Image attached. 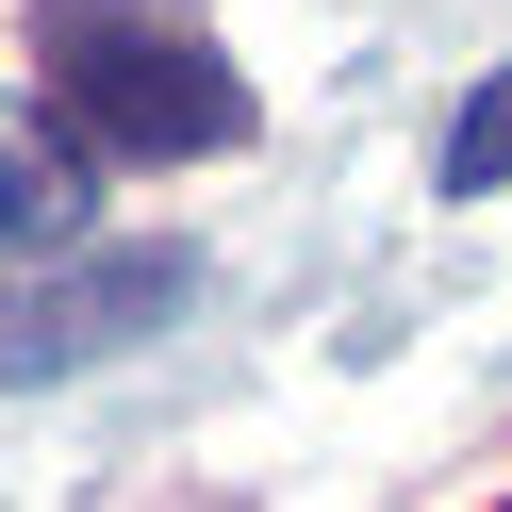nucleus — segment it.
I'll use <instances>...</instances> for the list:
<instances>
[{"instance_id":"nucleus-1","label":"nucleus","mask_w":512,"mask_h":512,"mask_svg":"<svg viewBox=\"0 0 512 512\" xmlns=\"http://www.w3.org/2000/svg\"><path fill=\"white\" fill-rule=\"evenodd\" d=\"M34 67H50L67 149H100V166H215V149H248V67L182 0H34Z\"/></svg>"},{"instance_id":"nucleus-2","label":"nucleus","mask_w":512,"mask_h":512,"mask_svg":"<svg viewBox=\"0 0 512 512\" xmlns=\"http://www.w3.org/2000/svg\"><path fill=\"white\" fill-rule=\"evenodd\" d=\"M199 298V248H83L50 281H0V380H67V364H116V347L182 331Z\"/></svg>"},{"instance_id":"nucleus-3","label":"nucleus","mask_w":512,"mask_h":512,"mask_svg":"<svg viewBox=\"0 0 512 512\" xmlns=\"http://www.w3.org/2000/svg\"><path fill=\"white\" fill-rule=\"evenodd\" d=\"M83 232V149L67 133H0V265Z\"/></svg>"},{"instance_id":"nucleus-4","label":"nucleus","mask_w":512,"mask_h":512,"mask_svg":"<svg viewBox=\"0 0 512 512\" xmlns=\"http://www.w3.org/2000/svg\"><path fill=\"white\" fill-rule=\"evenodd\" d=\"M496 182H512V67L446 116V199H496Z\"/></svg>"}]
</instances>
